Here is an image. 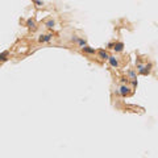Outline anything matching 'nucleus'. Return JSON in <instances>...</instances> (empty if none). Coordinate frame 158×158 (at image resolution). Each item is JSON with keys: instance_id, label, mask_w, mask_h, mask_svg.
I'll return each instance as SVG.
<instances>
[{"instance_id": "1", "label": "nucleus", "mask_w": 158, "mask_h": 158, "mask_svg": "<svg viewBox=\"0 0 158 158\" xmlns=\"http://www.w3.org/2000/svg\"><path fill=\"white\" fill-rule=\"evenodd\" d=\"M129 90H131V88H129L127 84H123V86H121V88L119 90V92H120L121 96H124V98H125V96H127V95H129V92H131Z\"/></svg>"}, {"instance_id": "2", "label": "nucleus", "mask_w": 158, "mask_h": 158, "mask_svg": "<svg viewBox=\"0 0 158 158\" xmlns=\"http://www.w3.org/2000/svg\"><path fill=\"white\" fill-rule=\"evenodd\" d=\"M113 50L117 51V53H121V51L124 50V44H123V42H116V44L113 45Z\"/></svg>"}, {"instance_id": "3", "label": "nucleus", "mask_w": 158, "mask_h": 158, "mask_svg": "<svg viewBox=\"0 0 158 158\" xmlns=\"http://www.w3.org/2000/svg\"><path fill=\"white\" fill-rule=\"evenodd\" d=\"M108 61H109V65H111L112 67H116V69L119 67V62H117V59H116L115 57H109Z\"/></svg>"}, {"instance_id": "4", "label": "nucleus", "mask_w": 158, "mask_h": 158, "mask_svg": "<svg viewBox=\"0 0 158 158\" xmlns=\"http://www.w3.org/2000/svg\"><path fill=\"white\" fill-rule=\"evenodd\" d=\"M51 37H53L51 34H47V36H41V37L38 38V41H40V42H49V41L51 40Z\"/></svg>"}, {"instance_id": "5", "label": "nucleus", "mask_w": 158, "mask_h": 158, "mask_svg": "<svg viewBox=\"0 0 158 158\" xmlns=\"http://www.w3.org/2000/svg\"><path fill=\"white\" fill-rule=\"evenodd\" d=\"M8 55H9V51H3V53H0V61L1 62H5V61L8 59Z\"/></svg>"}, {"instance_id": "6", "label": "nucleus", "mask_w": 158, "mask_h": 158, "mask_svg": "<svg viewBox=\"0 0 158 158\" xmlns=\"http://www.w3.org/2000/svg\"><path fill=\"white\" fill-rule=\"evenodd\" d=\"M99 57H100L101 59H108V58H109V55H108V53L105 50H103V49H101V50H99Z\"/></svg>"}, {"instance_id": "7", "label": "nucleus", "mask_w": 158, "mask_h": 158, "mask_svg": "<svg viewBox=\"0 0 158 158\" xmlns=\"http://www.w3.org/2000/svg\"><path fill=\"white\" fill-rule=\"evenodd\" d=\"M82 50H83L84 53H87V54H95V49L88 47V46H83V47H82Z\"/></svg>"}, {"instance_id": "8", "label": "nucleus", "mask_w": 158, "mask_h": 158, "mask_svg": "<svg viewBox=\"0 0 158 158\" xmlns=\"http://www.w3.org/2000/svg\"><path fill=\"white\" fill-rule=\"evenodd\" d=\"M27 25H28V28H30V29H36V23H34L32 19H28V21H27Z\"/></svg>"}, {"instance_id": "9", "label": "nucleus", "mask_w": 158, "mask_h": 158, "mask_svg": "<svg viewBox=\"0 0 158 158\" xmlns=\"http://www.w3.org/2000/svg\"><path fill=\"white\" fill-rule=\"evenodd\" d=\"M45 25H46V28H49V29H53V28H54V25H55V23H54L53 20H49L46 24H45Z\"/></svg>"}, {"instance_id": "10", "label": "nucleus", "mask_w": 158, "mask_h": 158, "mask_svg": "<svg viewBox=\"0 0 158 158\" xmlns=\"http://www.w3.org/2000/svg\"><path fill=\"white\" fill-rule=\"evenodd\" d=\"M78 45L81 47L86 46V40H83V38H78Z\"/></svg>"}, {"instance_id": "11", "label": "nucleus", "mask_w": 158, "mask_h": 158, "mask_svg": "<svg viewBox=\"0 0 158 158\" xmlns=\"http://www.w3.org/2000/svg\"><path fill=\"white\" fill-rule=\"evenodd\" d=\"M137 84H138V82H137V79L135 78V79L132 81V87H133V88H136V87H137Z\"/></svg>"}, {"instance_id": "12", "label": "nucleus", "mask_w": 158, "mask_h": 158, "mask_svg": "<svg viewBox=\"0 0 158 158\" xmlns=\"http://www.w3.org/2000/svg\"><path fill=\"white\" fill-rule=\"evenodd\" d=\"M129 77H131L132 79H135V78H136V73H135V71H129Z\"/></svg>"}, {"instance_id": "13", "label": "nucleus", "mask_w": 158, "mask_h": 158, "mask_svg": "<svg viewBox=\"0 0 158 158\" xmlns=\"http://www.w3.org/2000/svg\"><path fill=\"white\" fill-rule=\"evenodd\" d=\"M33 1L37 4V7H41V5H42V1H41V0H33Z\"/></svg>"}, {"instance_id": "14", "label": "nucleus", "mask_w": 158, "mask_h": 158, "mask_svg": "<svg viewBox=\"0 0 158 158\" xmlns=\"http://www.w3.org/2000/svg\"><path fill=\"white\" fill-rule=\"evenodd\" d=\"M121 83H123V84L128 83V78H121Z\"/></svg>"}, {"instance_id": "15", "label": "nucleus", "mask_w": 158, "mask_h": 158, "mask_svg": "<svg viewBox=\"0 0 158 158\" xmlns=\"http://www.w3.org/2000/svg\"><path fill=\"white\" fill-rule=\"evenodd\" d=\"M113 45H115L113 42H109V44H108L107 46H108V49H113Z\"/></svg>"}]
</instances>
